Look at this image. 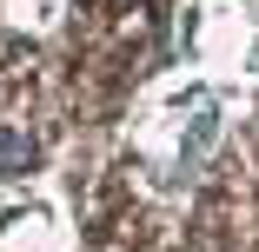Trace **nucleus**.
Wrapping results in <instances>:
<instances>
[{
	"label": "nucleus",
	"mask_w": 259,
	"mask_h": 252,
	"mask_svg": "<svg viewBox=\"0 0 259 252\" xmlns=\"http://www.w3.org/2000/svg\"><path fill=\"white\" fill-rule=\"evenodd\" d=\"M27 166H33V139L14 133V126H0V179H14V173H27Z\"/></svg>",
	"instance_id": "obj_1"
}]
</instances>
